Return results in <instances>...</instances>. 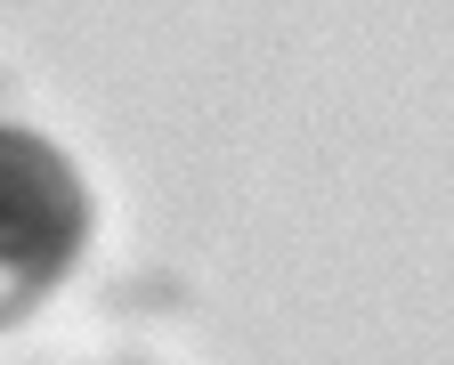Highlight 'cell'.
Returning <instances> with one entry per match:
<instances>
[{"label": "cell", "mask_w": 454, "mask_h": 365, "mask_svg": "<svg viewBox=\"0 0 454 365\" xmlns=\"http://www.w3.org/2000/svg\"><path fill=\"white\" fill-rule=\"evenodd\" d=\"M82 243H90L82 171L49 139L0 122V325H17L33 300L66 284Z\"/></svg>", "instance_id": "1"}]
</instances>
